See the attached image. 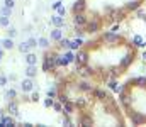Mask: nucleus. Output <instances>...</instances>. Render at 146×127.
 <instances>
[{
  "label": "nucleus",
  "instance_id": "nucleus-31",
  "mask_svg": "<svg viewBox=\"0 0 146 127\" xmlns=\"http://www.w3.org/2000/svg\"><path fill=\"white\" fill-rule=\"evenodd\" d=\"M7 36L14 39V38L17 36V29H15V27H12V26H9V27H7Z\"/></svg>",
  "mask_w": 146,
  "mask_h": 127
},
{
  "label": "nucleus",
  "instance_id": "nucleus-3",
  "mask_svg": "<svg viewBox=\"0 0 146 127\" xmlns=\"http://www.w3.org/2000/svg\"><path fill=\"white\" fill-rule=\"evenodd\" d=\"M100 27H102V24H100V20L99 19H90L87 24H85V32H88V34H95V32H99L100 31Z\"/></svg>",
  "mask_w": 146,
  "mask_h": 127
},
{
  "label": "nucleus",
  "instance_id": "nucleus-4",
  "mask_svg": "<svg viewBox=\"0 0 146 127\" xmlns=\"http://www.w3.org/2000/svg\"><path fill=\"white\" fill-rule=\"evenodd\" d=\"M127 115H129V120H131L133 126H141V124H145L146 122L145 114H141V112H133V110H131Z\"/></svg>",
  "mask_w": 146,
  "mask_h": 127
},
{
  "label": "nucleus",
  "instance_id": "nucleus-34",
  "mask_svg": "<svg viewBox=\"0 0 146 127\" xmlns=\"http://www.w3.org/2000/svg\"><path fill=\"white\" fill-rule=\"evenodd\" d=\"M53 103H54V98H51V97H48V98L44 100V107H46V109L53 107Z\"/></svg>",
  "mask_w": 146,
  "mask_h": 127
},
{
  "label": "nucleus",
  "instance_id": "nucleus-14",
  "mask_svg": "<svg viewBox=\"0 0 146 127\" xmlns=\"http://www.w3.org/2000/svg\"><path fill=\"white\" fill-rule=\"evenodd\" d=\"M51 24L54 26V27H63L65 26V17H61V15H58V14H54V15H51Z\"/></svg>",
  "mask_w": 146,
  "mask_h": 127
},
{
  "label": "nucleus",
  "instance_id": "nucleus-27",
  "mask_svg": "<svg viewBox=\"0 0 146 127\" xmlns=\"http://www.w3.org/2000/svg\"><path fill=\"white\" fill-rule=\"evenodd\" d=\"M17 49H19L21 53H24V54L31 51V47H29V44H27V41H26V42H21V44H17Z\"/></svg>",
  "mask_w": 146,
  "mask_h": 127
},
{
  "label": "nucleus",
  "instance_id": "nucleus-11",
  "mask_svg": "<svg viewBox=\"0 0 146 127\" xmlns=\"http://www.w3.org/2000/svg\"><path fill=\"white\" fill-rule=\"evenodd\" d=\"M0 47H3L5 51H10V49H14V47H15L14 39H12V38H9V36H7V38H3V39L0 41Z\"/></svg>",
  "mask_w": 146,
  "mask_h": 127
},
{
  "label": "nucleus",
  "instance_id": "nucleus-9",
  "mask_svg": "<svg viewBox=\"0 0 146 127\" xmlns=\"http://www.w3.org/2000/svg\"><path fill=\"white\" fill-rule=\"evenodd\" d=\"M76 122H78V126H92V124H94L90 114H82V115L76 119Z\"/></svg>",
  "mask_w": 146,
  "mask_h": 127
},
{
  "label": "nucleus",
  "instance_id": "nucleus-33",
  "mask_svg": "<svg viewBox=\"0 0 146 127\" xmlns=\"http://www.w3.org/2000/svg\"><path fill=\"white\" fill-rule=\"evenodd\" d=\"M73 31H75V36H76V38H82V36L85 34V29H83V27H75Z\"/></svg>",
  "mask_w": 146,
  "mask_h": 127
},
{
  "label": "nucleus",
  "instance_id": "nucleus-18",
  "mask_svg": "<svg viewBox=\"0 0 146 127\" xmlns=\"http://www.w3.org/2000/svg\"><path fill=\"white\" fill-rule=\"evenodd\" d=\"M3 97H5L7 102H9V100H17V90H15V88H9V90H5Z\"/></svg>",
  "mask_w": 146,
  "mask_h": 127
},
{
  "label": "nucleus",
  "instance_id": "nucleus-39",
  "mask_svg": "<svg viewBox=\"0 0 146 127\" xmlns=\"http://www.w3.org/2000/svg\"><path fill=\"white\" fill-rule=\"evenodd\" d=\"M61 122H63V126H73V122H72V119H70V115H65Z\"/></svg>",
  "mask_w": 146,
  "mask_h": 127
},
{
  "label": "nucleus",
  "instance_id": "nucleus-25",
  "mask_svg": "<svg viewBox=\"0 0 146 127\" xmlns=\"http://www.w3.org/2000/svg\"><path fill=\"white\" fill-rule=\"evenodd\" d=\"M133 44H134V46H139V47H145L146 41L141 38V36H134V38H133Z\"/></svg>",
  "mask_w": 146,
  "mask_h": 127
},
{
  "label": "nucleus",
  "instance_id": "nucleus-40",
  "mask_svg": "<svg viewBox=\"0 0 146 127\" xmlns=\"http://www.w3.org/2000/svg\"><path fill=\"white\" fill-rule=\"evenodd\" d=\"M56 14H58V15H61V17H65V14H66V9L61 5V7H58V9H56Z\"/></svg>",
  "mask_w": 146,
  "mask_h": 127
},
{
  "label": "nucleus",
  "instance_id": "nucleus-45",
  "mask_svg": "<svg viewBox=\"0 0 146 127\" xmlns=\"http://www.w3.org/2000/svg\"><path fill=\"white\" fill-rule=\"evenodd\" d=\"M143 59H145V61H146V51H145V53H143Z\"/></svg>",
  "mask_w": 146,
  "mask_h": 127
},
{
  "label": "nucleus",
  "instance_id": "nucleus-22",
  "mask_svg": "<svg viewBox=\"0 0 146 127\" xmlns=\"http://www.w3.org/2000/svg\"><path fill=\"white\" fill-rule=\"evenodd\" d=\"M82 46H83V39H82V38H76L75 41H70V49H72V51L80 49Z\"/></svg>",
  "mask_w": 146,
  "mask_h": 127
},
{
  "label": "nucleus",
  "instance_id": "nucleus-20",
  "mask_svg": "<svg viewBox=\"0 0 146 127\" xmlns=\"http://www.w3.org/2000/svg\"><path fill=\"white\" fill-rule=\"evenodd\" d=\"M63 38V31H61V27H54L53 31H51V41H60Z\"/></svg>",
  "mask_w": 146,
  "mask_h": 127
},
{
  "label": "nucleus",
  "instance_id": "nucleus-16",
  "mask_svg": "<svg viewBox=\"0 0 146 127\" xmlns=\"http://www.w3.org/2000/svg\"><path fill=\"white\" fill-rule=\"evenodd\" d=\"M5 126H15L14 117H10V115H0V127H5Z\"/></svg>",
  "mask_w": 146,
  "mask_h": 127
},
{
  "label": "nucleus",
  "instance_id": "nucleus-7",
  "mask_svg": "<svg viewBox=\"0 0 146 127\" xmlns=\"http://www.w3.org/2000/svg\"><path fill=\"white\" fill-rule=\"evenodd\" d=\"M7 110H9L14 117H17V115H19V102H17V100H9V102H7Z\"/></svg>",
  "mask_w": 146,
  "mask_h": 127
},
{
  "label": "nucleus",
  "instance_id": "nucleus-24",
  "mask_svg": "<svg viewBox=\"0 0 146 127\" xmlns=\"http://www.w3.org/2000/svg\"><path fill=\"white\" fill-rule=\"evenodd\" d=\"M58 47L60 49H70V39L68 38H61L58 41Z\"/></svg>",
  "mask_w": 146,
  "mask_h": 127
},
{
  "label": "nucleus",
  "instance_id": "nucleus-10",
  "mask_svg": "<svg viewBox=\"0 0 146 127\" xmlns=\"http://www.w3.org/2000/svg\"><path fill=\"white\" fill-rule=\"evenodd\" d=\"M75 102H72V100H66V102H63V114L65 115H72L73 112H75Z\"/></svg>",
  "mask_w": 146,
  "mask_h": 127
},
{
  "label": "nucleus",
  "instance_id": "nucleus-17",
  "mask_svg": "<svg viewBox=\"0 0 146 127\" xmlns=\"http://www.w3.org/2000/svg\"><path fill=\"white\" fill-rule=\"evenodd\" d=\"M36 75H37V66L36 64H27V68H26V76L34 80Z\"/></svg>",
  "mask_w": 146,
  "mask_h": 127
},
{
  "label": "nucleus",
  "instance_id": "nucleus-36",
  "mask_svg": "<svg viewBox=\"0 0 146 127\" xmlns=\"http://www.w3.org/2000/svg\"><path fill=\"white\" fill-rule=\"evenodd\" d=\"M27 44H29V47L33 49V47H36L37 46V39L36 38H29V39H27Z\"/></svg>",
  "mask_w": 146,
  "mask_h": 127
},
{
  "label": "nucleus",
  "instance_id": "nucleus-29",
  "mask_svg": "<svg viewBox=\"0 0 146 127\" xmlns=\"http://www.w3.org/2000/svg\"><path fill=\"white\" fill-rule=\"evenodd\" d=\"M10 26V17L0 15V27H9Z\"/></svg>",
  "mask_w": 146,
  "mask_h": 127
},
{
  "label": "nucleus",
  "instance_id": "nucleus-28",
  "mask_svg": "<svg viewBox=\"0 0 146 127\" xmlns=\"http://www.w3.org/2000/svg\"><path fill=\"white\" fill-rule=\"evenodd\" d=\"M37 46H41L42 49H48L49 47V39L48 38H39L37 39Z\"/></svg>",
  "mask_w": 146,
  "mask_h": 127
},
{
  "label": "nucleus",
  "instance_id": "nucleus-2",
  "mask_svg": "<svg viewBox=\"0 0 146 127\" xmlns=\"http://www.w3.org/2000/svg\"><path fill=\"white\" fill-rule=\"evenodd\" d=\"M100 41L106 42V44H109V46H117V42L122 41V38L119 36V32H104L102 36H100Z\"/></svg>",
  "mask_w": 146,
  "mask_h": 127
},
{
  "label": "nucleus",
  "instance_id": "nucleus-30",
  "mask_svg": "<svg viewBox=\"0 0 146 127\" xmlns=\"http://www.w3.org/2000/svg\"><path fill=\"white\" fill-rule=\"evenodd\" d=\"M0 15H5V17H10V15H12V9H10V7H5V5H3V7L0 9Z\"/></svg>",
  "mask_w": 146,
  "mask_h": 127
},
{
  "label": "nucleus",
  "instance_id": "nucleus-8",
  "mask_svg": "<svg viewBox=\"0 0 146 127\" xmlns=\"http://www.w3.org/2000/svg\"><path fill=\"white\" fill-rule=\"evenodd\" d=\"M92 97H94L95 100H102V102H104V100H107V98H110L109 95L102 90V88H94V90H92Z\"/></svg>",
  "mask_w": 146,
  "mask_h": 127
},
{
  "label": "nucleus",
  "instance_id": "nucleus-42",
  "mask_svg": "<svg viewBox=\"0 0 146 127\" xmlns=\"http://www.w3.org/2000/svg\"><path fill=\"white\" fill-rule=\"evenodd\" d=\"M61 5H63V3H61L60 0H56V2H53V5H51V7H53V10H56V9H58V7H61Z\"/></svg>",
  "mask_w": 146,
  "mask_h": 127
},
{
  "label": "nucleus",
  "instance_id": "nucleus-35",
  "mask_svg": "<svg viewBox=\"0 0 146 127\" xmlns=\"http://www.w3.org/2000/svg\"><path fill=\"white\" fill-rule=\"evenodd\" d=\"M53 109H54L56 112H63V103H61V102H54V103H53Z\"/></svg>",
  "mask_w": 146,
  "mask_h": 127
},
{
  "label": "nucleus",
  "instance_id": "nucleus-19",
  "mask_svg": "<svg viewBox=\"0 0 146 127\" xmlns=\"http://www.w3.org/2000/svg\"><path fill=\"white\" fill-rule=\"evenodd\" d=\"M141 2H143V0H133V2H127V3H126V10H127V12H129V10H131V12H133V10H138V9L141 7Z\"/></svg>",
  "mask_w": 146,
  "mask_h": 127
},
{
  "label": "nucleus",
  "instance_id": "nucleus-46",
  "mask_svg": "<svg viewBox=\"0 0 146 127\" xmlns=\"http://www.w3.org/2000/svg\"><path fill=\"white\" fill-rule=\"evenodd\" d=\"M0 115H2V110H0Z\"/></svg>",
  "mask_w": 146,
  "mask_h": 127
},
{
  "label": "nucleus",
  "instance_id": "nucleus-21",
  "mask_svg": "<svg viewBox=\"0 0 146 127\" xmlns=\"http://www.w3.org/2000/svg\"><path fill=\"white\" fill-rule=\"evenodd\" d=\"M75 107H76V109H87V107H88V100L83 98V97H78V98L75 100Z\"/></svg>",
  "mask_w": 146,
  "mask_h": 127
},
{
  "label": "nucleus",
  "instance_id": "nucleus-44",
  "mask_svg": "<svg viewBox=\"0 0 146 127\" xmlns=\"http://www.w3.org/2000/svg\"><path fill=\"white\" fill-rule=\"evenodd\" d=\"M112 32H119V24H117V26H114V27H112Z\"/></svg>",
  "mask_w": 146,
  "mask_h": 127
},
{
  "label": "nucleus",
  "instance_id": "nucleus-23",
  "mask_svg": "<svg viewBox=\"0 0 146 127\" xmlns=\"http://www.w3.org/2000/svg\"><path fill=\"white\" fill-rule=\"evenodd\" d=\"M26 63L27 64H37V56L34 54V53H26Z\"/></svg>",
  "mask_w": 146,
  "mask_h": 127
},
{
  "label": "nucleus",
  "instance_id": "nucleus-41",
  "mask_svg": "<svg viewBox=\"0 0 146 127\" xmlns=\"http://www.w3.org/2000/svg\"><path fill=\"white\" fill-rule=\"evenodd\" d=\"M3 5H5V7H10V9H14L15 2H14V0H3Z\"/></svg>",
  "mask_w": 146,
  "mask_h": 127
},
{
  "label": "nucleus",
  "instance_id": "nucleus-37",
  "mask_svg": "<svg viewBox=\"0 0 146 127\" xmlns=\"http://www.w3.org/2000/svg\"><path fill=\"white\" fill-rule=\"evenodd\" d=\"M7 83H9V78L5 75H0V88H3Z\"/></svg>",
  "mask_w": 146,
  "mask_h": 127
},
{
  "label": "nucleus",
  "instance_id": "nucleus-26",
  "mask_svg": "<svg viewBox=\"0 0 146 127\" xmlns=\"http://www.w3.org/2000/svg\"><path fill=\"white\" fill-rule=\"evenodd\" d=\"M109 88H110V90H114V91H117V93H119V91L122 90V86H121V85L117 83V82H115L114 78H112V80L109 82Z\"/></svg>",
  "mask_w": 146,
  "mask_h": 127
},
{
  "label": "nucleus",
  "instance_id": "nucleus-15",
  "mask_svg": "<svg viewBox=\"0 0 146 127\" xmlns=\"http://www.w3.org/2000/svg\"><path fill=\"white\" fill-rule=\"evenodd\" d=\"M78 85V90L80 91H83V93H92V90L95 88L92 83H88V82H80V83H76Z\"/></svg>",
  "mask_w": 146,
  "mask_h": 127
},
{
  "label": "nucleus",
  "instance_id": "nucleus-32",
  "mask_svg": "<svg viewBox=\"0 0 146 127\" xmlns=\"http://www.w3.org/2000/svg\"><path fill=\"white\" fill-rule=\"evenodd\" d=\"M48 97H51V98H56V97H58V90H56V86L48 88Z\"/></svg>",
  "mask_w": 146,
  "mask_h": 127
},
{
  "label": "nucleus",
  "instance_id": "nucleus-6",
  "mask_svg": "<svg viewBox=\"0 0 146 127\" xmlns=\"http://www.w3.org/2000/svg\"><path fill=\"white\" fill-rule=\"evenodd\" d=\"M19 88H21L22 93H31V91L34 90V82H33V78H26V80H22Z\"/></svg>",
  "mask_w": 146,
  "mask_h": 127
},
{
  "label": "nucleus",
  "instance_id": "nucleus-13",
  "mask_svg": "<svg viewBox=\"0 0 146 127\" xmlns=\"http://www.w3.org/2000/svg\"><path fill=\"white\" fill-rule=\"evenodd\" d=\"M126 14H127V10H126V9H115V10L112 12V17H114V20L121 22V20H124V19H126Z\"/></svg>",
  "mask_w": 146,
  "mask_h": 127
},
{
  "label": "nucleus",
  "instance_id": "nucleus-43",
  "mask_svg": "<svg viewBox=\"0 0 146 127\" xmlns=\"http://www.w3.org/2000/svg\"><path fill=\"white\" fill-rule=\"evenodd\" d=\"M3 53H5V49H3V47H0V61L3 59Z\"/></svg>",
  "mask_w": 146,
  "mask_h": 127
},
{
  "label": "nucleus",
  "instance_id": "nucleus-38",
  "mask_svg": "<svg viewBox=\"0 0 146 127\" xmlns=\"http://www.w3.org/2000/svg\"><path fill=\"white\" fill-rule=\"evenodd\" d=\"M29 100H31V102H39V93L33 90V91H31V98H29Z\"/></svg>",
  "mask_w": 146,
  "mask_h": 127
},
{
  "label": "nucleus",
  "instance_id": "nucleus-12",
  "mask_svg": "<svg viewBox=\"0 0 146 127\" xmlns=\"http://www.w3.org/2000/svg\"><path fill=\"white\" fill-rule=\"evenodd\" d=\"M85 2H87V0H76L72 7L73 14H78V12H83V10H85V9H87V3H85Z\"/></svg>",
  "mask_w": 146,
  "mask_h": 127
},
{
  "label": "nucleus",
  "instance_id": "nucleus-1",
  "mask_svg": "<svg viewBox=\"0 0 146 127\" xmlns=\"http://www.w3.org/2000/svg\"><path fill=\"white\" fill-rule=\"evenodd\" d=\"M133 61H134V51L131 49L129 53H126V54L121 58V61H119V68H115V70H119V75L124 73V70H127V68L133 64Z\"/></svg>",
  "mask_w": 146,
  "mask_h": 127
},
{
  "label": "nucleus",
  "instance_id": "nucleus-5",
  "mask_svg": "<svg viewBox=\"0 0 146 127\" xmlns=\"http://www.w3.org/2000/svg\"><path fill=\"white\" fill-rule=\"evenodd\" d=\"M87 22H88V17H87L83 12L73 14V26H75V27H85Z\"/></svg>",
  "mask_w": 146,
  "mask_h": 127
}]
</instances>
